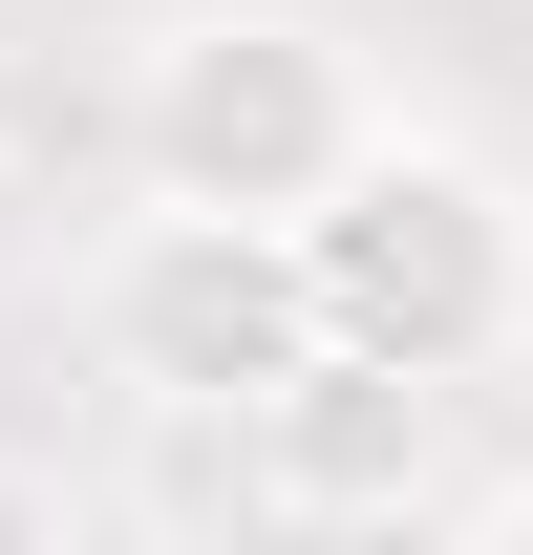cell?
Instances as JSON below:
<instances>
[{
	"label": "cell",
	"instance_id": "cell-1",
	"mask_svg": "<svg viewBox=\"0 0 533 555\" xmlns=\"http://www.w3.org/2000/svg\"><path fill=\"white\" fill-rule=\"evenodd\" d=\"M385 129H405V107L363 86V43L299 22V0H193V22H150V65H129L150 214H257V235H299Z\"/></svg>",
	"mask_w": 533,
	"mask_h": 555
},
{
	"label": "cell",
	"instance_id": "cell-2",
	"mask_svg": "<svg viewBox=\"0 0 533 555\" xmlns=\"http://www.w3.org/2000/svg\"><path fill=\"white\" fill-rule=\"evenodd\" d=\"M299 278H321V343L405 363V385H491L533 343V193L469 171V150H427V129H385L299 214Z\"/></svg>",
	"mask_w": 533,
	"mask_h": 555
},
{
	"label": "cell",
	"instance_id": "cell-3",
	"mask_svg": "<svg viewBox=\"0 0 533 555\" xmlns=\"http://www.w3.org/2000/svg\"><path fill=\"white\" fill-rule=\"evenodd\" d=\"M107 363H129L150 406H193V427H257L277 385L321 363L299 235H257V214H150L129 257H107Z\"/></svg>",
	"mask_w": 533,
	"mask_h": 555
},
{
	"label": "cell",
	"instance_id": "cell-4",
	"mask_svg": "<svg viewBox=\"0 0 533 555\" xmlns=\"http://www.w3.org/2000/svg\"><path fill=\"white\" fill-rule=\"evenodd\" d=\"M448 406L469 385H405V363L321 343L257 427H235V491H257L277 534H427V513H448Z\"/></svg>",
	"mask_w": 533,
	"mask_h": 555
},
{
	"label": "cell",
	"instance_id": "cell-5",
	"mask_svg": "<svg viewBox=\"0 0 533 555\" xmlns=\"http://www.w3.org/2000/svg\"><path fill=\"white\" fill-rule=\"evenodd\" d=\"M427 555H533V470H491V491H448V513H427Z\"/></svg>",
	"mask_w": 533,
	"mask_h": 555
},
{
	"label": "cell",
	"instance_id": "cell-6",
	"mask_svg": "<svg viewBox=\"0 0 533 555\" xmlns=\"http://www.w3.org/2000/svg\"><path fill=\"white\" fill-rule=\"evenodd\" d=\"M0 555H86V513H65L43 470H22V449H0Z\"/></svg>",
	"mask_w": 533,
	"mask_h": 555
}]
</instances>
